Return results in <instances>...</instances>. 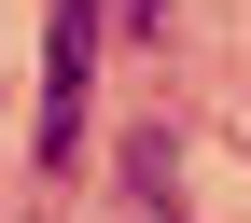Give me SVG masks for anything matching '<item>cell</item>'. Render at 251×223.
<instances>
[{
    "label": "cell",
    "mask_w": 251,
    "mask_h": 223,
    "mask_svg": "<svg viewBox=\"0 0 251 223\" xmlns=\"http://www.w3.org/2000/svg\"><path fill=\"white\" fill-rule=\"evenodd\" d=\"M112 28H140V42H153V28H168V0H112Z\"/></svg>",
    "instance_id": "3"
},
{
    "label": "cell",
    "mask_w": 251,
    "mask_h": 223,
    "mask_svg": "<svg viewBox=\"0 0 251 223\" xmlns=\"http://www.w3.org/2000/svg\"><path fill=\"white\" fill-rule=\"evenodd\" d=\"M126 181L153 196V223H181V181H168V140H140V153H126Z\"/></svg>",
    "instance_id": "2"
},
{
    "label": "cell",
    "mask_w": 251,
    "mask_h": 223,
    "mask_svg": "<svg viewBox=\"0 0 251 223\" xmlns=\"http://www.w3.org/2000/svg\"><path fill=\"white\" fill-rule=\"evenodd\" d=\"M84 56H98V0H56V70H42V181L84 168Z\"/></svg>",
    "instance_id": "1"
}]
</instances>
